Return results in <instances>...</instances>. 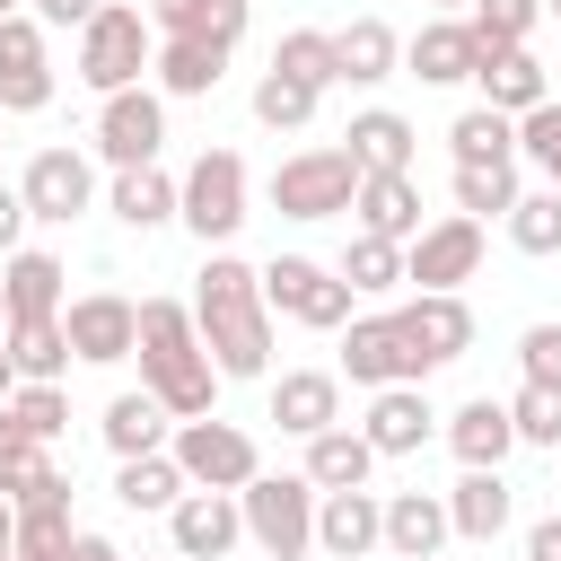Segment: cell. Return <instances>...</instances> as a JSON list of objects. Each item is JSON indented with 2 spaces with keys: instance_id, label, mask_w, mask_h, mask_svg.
<instances>
[{
  "instance_id": "obj_26",
  "label": "cell",
  "mask_w": 561,
  "mask_h": 561,
  "mask_svg": "<svg viewBox=\"0 0 561 561\" xmlns=\"http://www.w3.org/2000/svg\"><path fill=\"white\" fill-rule=\"evenodd\" d=\"M430 421H438V412L421 403V386H377V403H368V421H359V430H368V447H377V456H412V447L430 438Z\"/></svg>"
},
{
  "instance_id": "obj_55",
  "label": "cell",
  "mask_w": 561,
  "mask_h": 561,
  "mask_svg": "<svg viewBox=\"0 0 561 561\" xmlns=\"http://www.w3.org/2000/svg\"><path fill=\"white\" fill-rule=\"evenodd\" d=\"M430 9H473V0H430Z\"/></svg>"
},
{
  "instance_id": "obj_52",
  "label": "cell",
  "mask_w": 561,
  "mask_h": 561,
  "mask_svg": "<svg viewBox=\"0 0 561 561\" xmlns=\"http://www.w3.org/2000/svg\"><path fill=\"white\" fill-rule=\"evenodd\" d=\"M53 561H123V552H114V543H105V535H70V543H61V552H53Z\"/></svg>"
},
{
  "instance_id": "obj_21",
  "label": "cell",
  "mask_w": 561,
  "mask_h": 561,
  "mask_svg": "<svg viewBox=\"0 0 561 561\" xmlns=\"http://www.w3.org/2000/svg\"><path fill=\"white\" fill-rule=\"evenodd\" d=\"M70 535H79V526H70V473L53 465V473L18 500V561H53Z\"/></svg>"
},
{
  "instance_id": "obj_57",
  "label": "cell",
  "mask_w": 561,
  "mask_h": 561,
  "mask_svg": "<svg viewBox=\"0 0 561 561\" xmlns=\"http://www.w3.org/2000/svg\"><path fill=\"white\" fill-rule=\"evenodd\" d=\"M543 18H561V0H543Z\"/></svg>"
},
{
  "instance_id": "obj_31",
  "label": "cell",
  "mask_w": 561,
  "mask_h": 561,
  "mask_svg": "<svg viewBox=\"0 0 561 561\" xmlns=\"http://www.w3.org/2000/svg\"><path fill=\"white\" fill-rule=\"evenodd\" d=\"M447 447H456V465H500V456L517 447V421H508V403L473 394L465 412H447Z\"/></svg>"
},
{
  "instance_id": "obj_10",
  "label": "cell",
  "mask_w": 561,
  "mask_h": 561,
  "mask_svg": "<svg viewBox=\"0 0 561 561\" xmlns=\"http://www.w3.org/2000/svg\"><path fill=\"white\" fill-rule=\"evenodd\" d=\"M473 272H482V219L473 210H447L403 245V280L412 289H465Z\"/></svg>"
},
{
  "instance_id": "obj_46",
  "label": "cell",
  "mask_w": 561,
  "mask_h": 561,
  "mask_svg": "<svg viewBox=\"0 0 561 561\" xmlns=\"http://www.w3.org/2000/svg\"><path fill=\"white\" fill-rule=\"evenodd\" d=\"M517 158H535L543 184L561 193V105H552V96H543L535 114H517Z\"/></svg>"
},
{
  "instance_id": "obj_7",
  "label": "cell",
  "mask_w": 561,
  "mask_h": 561,
  "mask_svg": "<svg viewBox=\"0 0 561 561\" xmlns=\"http://www.w3.org/2000/svg\"><path fill=\"white\" fill-rule=\"evenodd\" d=\"M167 456L184 465V482H193V491H245V482L263 473V447H254L237 421H219V412L175 421V447H167Z\"/></svg>"
},
{
  "instance_id": "obj_22",
  "label": "cell",
  "mask_w": 561,
  "mask_h": 561,
  "mask_svg": "<svg viewBox=\"0 0 561 561\" xmlns=\"http://www.w3.org/2000/svg\"><path fill=\"white\" fill-rule=\"evenodd\" d=\"M473 88H482V105H500V114H535V105L552 96V70H543L526 44H508V53H482Z\"/></svg>"
},
{
  "instance_id": "obj_1",
  "label": "cell",
  "mask_w": 561,
  "mask_h": 561,
  "mask_svg": "<svg viewBox=\"0 0 561 561\" xmlns=\"http://www.w3.org/2000/svg\"><path fill=\"white\" fill-rule=\"evenodd\" d=\"M193 324H202V351L219 359V377H263L272 368V298H263V272H245L237 254L202 263Z\"/></svg>"
},
{
  "instance_id": "obj_51",
  "label": "cell",
  "mask_w": 561,
  "mask_h": 561,
  "mask_svg": "<svg viewBox=\"0 0 561 561\" xmlns=\"http://www.w3.org/2000/svg\"><path fill=\"white\" fill-rule=\"evenodd\" d=\"M526 561H561V517H535V535H526Z\"/></svg>"
},
{
  "instance_id": "obj_37",
  "label": "cell",
  "mask_w": 561,
  "mask_h": 561,
  "mask_svg": "<svg viewBox=\"0 0 561 561\" xmlns=\"http://www.w3.org/2000/svg\"><path fill=\"white\" fill-rule=\"evenodd\" d=\"M175 202H184V184L158 175V167H123V175H114V219H123V228H167Z\"/></svg>"
},
{
  "instance_id": "obj_32",
  "label": "cell",
  "mask_w": 561,
  "mask_h": 561,
  "mask_svg": "<svg viewBox=\"0 0 561 561\" xmlns=\"http://www.w3.org/2000/svg\"><path fill=\"white\" fill-rule=\"evenodd\" d=\"M245 9H254V0H149V26H158V35H202V44H228V53H237Z\"/></svg>"
},
{
  "instance_id": "obj_24",
  "label": "cell",
  "mask_w": 561,
  "mask_h": 561,
  "mask_svg": "<svg viewBox=\"0 0 561 561\" xmlns=\"http://www.w3.org/2000/svg\"><path fill=\"white\" fill-rule=\"evenodd\" d=\"M158 96H210L228 79V44H202V35H158Z\"/></svg>"
},
{
  "instance_id": "obj_47",
  "label": "cell",
  "mask_w": 561,
  "mask_h": 561,
  "mask_svg": "<svg viewBox=\"0 0 561 561\" xmlns=\"http://www.w3.org/2000/svg\"><path fill=\"white\" fill-rule=\"evenodd\" d=\"M9 412H18V421H26L35 438H44V447H53L61 430H70V394H61V386H35V377H26L18 394H9Z\"/></svg>"
},
{
  "instance_id": "obj_20",
  "label": "cell",
  "mask_w": 561,
  "mask_h": 561,
  "mask_svg": "<svg viewBox=\"0 0 561 561\" xmlns=\"http://www.w3.org/2000/svg\"><path fill=\"white\" fill-rule=\"evenodd\" d=\"M272 421H280L289 438L333 430V421H342V377H333V368H289V377L272 386Z\"/></svg>"
},
{
  "instance_id": "obj_4",
  "label": "cell",
  "mask_w": 561,
  "mask_h": 561,
  "mask_svg": "<svg viewBox=\"0 0 561 561\" xmlns=\"http://www.w3.org/2000/svg\"><path fill=\"white\" fill-rule=\"evenodd\" d=\"M158 61V26H149V9H123V0H105L88 26H79V79L96 88V96H114V88H140V70Z\"/></svg>"
},
{
  "instance_id": "obj_23",
  "label": "cell",
  "mask_w": 561,
  "mask_h": 561,
  "mask_svg": "<svg viewBox=\"0 0 561 561\" xmlns=\"http://www.w3.org/2000/svg\"><path fill=\"white\" fill-rule=\"evenodd\" d=\"M447 535H456L447 526V491H394L386 500V552L394 561H430Z\"/></svg>"
},
{
  "instance_id": "obj_42",
  "label": "cell",
  "mask_w": 561,
  "mask_h": 561,
  "mask_svg": "<svg viewBox=\"0 0 561 561\" xmlns=\"http://www.w3.org/2000/svg\"><path fill=\"white\" fill-rule=\"evenodd\" d=\"M508 245H517V254H561V193H552V184H543V193H517Z\"/></svg>"
},
{
  "instance_id": "obj_33",
  "label": "cell",
  "mask_w": 561,
  "mask_h": 561,
  "mask_svg": "<svg viewBox=\"0 0 561 561\" xmlns=\"http://www.w3.org/2000/svg\"><path fill=\"white\" fill-rule=\"evenodd\" d=\"M351 158L368 167V175H403L412 167V123L394 114V105H368V114H351Z\"/></svg>"
},
{
  "instance_id": "obj_13",
  "label": "cell",
  "mask_w": 561,
  "mask_h": 561,
  "mask_svg": "<svg viewBox=\"0 0 561 561\" xmlns=\"http://www.w3.org/2000/svg\"><path fill=\"white\" fill-rule=\"evenodd\" d=\"M61 324H70V351L96 359V368H114V359L140 351V307H131L123 289H88V298H70Z\"/></svg>"
},
{
  "instance_id": "obj_14",
  "label": "cell",
  "mask_w": 561,
  "mask_h": 561,
  "mask_svg": "<svg viewBox=\"0 0 561 561\" xmlns=\"http://www.w3.org/2000/svg\"><path fill=\"white\" fill-rule=\"evenodd\" d=\"M18 193H26V210H35L44 228H70V219L96 202V175H88L79 149H35L26 175H18Z\"/></svg>"
},
{
  "instance_id": "obj_15",
  "label": "cell",
  "mask_w": 561,
  "mask_h": 561,
  "mask_svg": "<svg viewBox=\"0 0 561 561\" xmlns=\"http://www.w3.org/2000/svg\"><path fill=\"white\" fill-rule=\"evenodd\" d=\"M167 535H175V561H219L245 543V508H237V491H184L167 508Z\"/></svg>"
},
{
  "instance_id": "obj_56",
  "label": "cell",
  "mask_w": 561,
  "mask_h": 561,
  "mask_svg": "<svg viewBox=\"0 0 561 561\" xmlns=\"http://www.w3.org/2000/svg\"><path fill=\"white\" fill-rule=\"evenodd\" d=\"M18 9H26V0H0V18H18Z\"/></svg>"
},
{
  "instance_id": "obj_53",
  "label": "cell",
  "mask_w": 561,
  "mask_h": 561,
  "mask_svg": "<svg viewBox=\"0 0 561 561\" xmlns=\"http://www.w3.org/2000/svg\"><path fill=\"white\" fill-rule=\"evenodd\" d=\"M0 552H18V500L0 491Z\"/></svg>"
},
{
  "instance_id": "obj_16",
  "label": "cell",
  "mask_w": 561,
  "mask_h": 561,
  "mask_svg": "<svg viewBox=\"0 0 561 561\" xmlns=\"http://www.w3.org/2000/svg\"><path fill=\"white\" fill-rule=\"evenodd\" d=\"M342 377L351 386H421V359H412V342H403L394 316H359L342 333Z\"/></svg>"
},
{
  "instance_id": "obj_9",
  "label": "cell",
  "mask_w": 561,
  "mask_h": 561,
  "mask_svg": "<svg viewBox=\"0 0 561 561\" xmlns=\"http://www.w3.org/2000/svg\"><path fill=\"white\" fill-rule=\"evenodd\" d=\"M167 149V96L158 88H114L96 105V158L123 175V167H158Z\"/></svg>"
},
{
  "instance_id": "obj_11",
  "label": "cell",
  "mask_w": 561,
  "mask_h": 561,
  "mask_svg": "<svg viewBox=\"0 0 561 561\" xmlns=\"http://www.w3.org/2000/svg\"><path fill=\"white\" fill-rule=\"evenodd\" d=\"M394 324H403V342H412L421 377L473 351V307H465L456 289H421V298H403V307H394Z\"/></svg>"
},
{
  "instance_id": "obj_54",
  "label": "cell",
  "mask_w": 561,
  "mask_h": 561,
  "mask_svg": "<svg viewBox=\"0 0 561 561\" xmlns=\"http://www.w3.org/2000/svg\"><path fill=\"white\" fill-rule=\"evenodd\" d=\"M18 386H26V377H18V359H9V342H0V403H9Z\"/></svg>"
},
{
  "instance_id": "obj_27",
  "label": "cell",
  "mask_w": 561,
  "mask_h": 561,
  "mask_svg": "<svg viewBox=\"0 0 561 561\" xmlns=\"http://www.w3.org/2000/svg\"><path fill=\"white\" fill-rule=\"evenodd\" d=\"M368 473H377L368 430H342V421H333V430H316V438H307V482H316V491H359Z\"/></svg>"
},
{
  "instance_id": "obj_29",
  "label": "cell",
  "mask_w": 561,
  "mask_h": 561,
  "mask_svg": "<svg viewBox=\"0 0 561 561\" xmlns=\"http://www.w3.org/2000/svg\"><path fill=\"white\" fill-rule=\"evenodd\" d=\"M333 61H342V79H351V88H377V79H394V70H403V44H394V26H386V18H351V26L333 35Z\"/></svg>"
},
{
  "instance_id": "obj_43",
  "label": "cell",
  "mask_w": 561,
  "mask_h": 561,
  "mask_svg": "<svg viewBox=\"0 0 561 561\" xmlns=\"http://www.w3.org/2000/svg\"><path fill=\"white\" fill-rule=\"evenodd\" d=\"M535 18H543V0H473V44L482 53H508V44H526L535 35Z\"/></svg>"
},
{
  "instance_id": "obj_41",
  "label": "cell",
  "mask_w": 561,
  "mask_h": 561,
  "mask_svg": "<svg viewBox=\"0 0 561 561\" xmlns=\"http://www.w3.org/2000/svg\"><path fill=\"white\" fill-rule=\"evenodd\" d=\"M333 272H342L351 289H403V245H394V237H368V228H359V237L342 245V263H333Z\"/></svg>"
},
{
  "instance_id": "obj_50",
  "label": "cell",
  "mask_w": 561,
  "mask_h": 561,
  "mask_svg": "<svg viewBox=\"0 0 561 561\" xmlns=\"http://www.w3.org/2000/svg\"><path fill=\"white\" fill-rule=\"evenodd\" d=\"M26 9H35L44 26H88V18L105 9V0H26Z\"/></svg>"
},
{
  "instance_id": "obj_36",
  "label": "cell",
  "mask_w": 561,
  "mask_h": 561,
  "mask_svg": "<svg viewBox=\"0 0 561 561\" xmlns=\"http://www.w3.org/2000/svg\"><path fill=\"white\" fill-rule=\"evenodd\" d=\"M456 167H517V114H500V105H473V114H456Z\"/></svg>"
},
{
  "instance_id": "obj_34",
  "label": "cell",
  "mask_w": 561,
  "mask_h": 561,
  "mask_svg": "<svg viewBox=\"0 0 561 561\" xmlns=\"http://www.w3.org/2000/svg\"><path fill=\"white\" fill-rule=\"evenodd\" d=\"M184 491H193V482H184V465H175L167 447H158V456H123V473H114V500L140 508V517H167Z\"/></svg>"
},
{
  "instance_id": "obj_8",
  "label": "cell",
  "mask_w": 561,
  "mask_h": 561,
  "mask_svg": "<svg viewBox=\"0 0 561 561\" xmlns=\"http://www.w3.org/2000/svg\"><path fill=\"white\" fill-rule=\"evenodd\" d=\"M175 219H184L202 245L237 237V228H245V158H237V149H202V158L184 167V202H175Z\"/></svg>"
},
{
  "instance_id": "obj_17",
  "label": "cell",
  "mask_w": 561,
  "mask_h": 561,
  "mask_svg": "<svg viewBox=\"0 0 561 561\" xmlns=\"http://www.w3.org/2000/svg\"><path fill=\"white\" fill-rule=\"evenodd\" d=\"M386 543V500L359 482V491H324L316 500V552H333V561H359V552H377Z\"/></svg>"
},
{
  "instance_id": "obj_6",
  "label": "cell",
  "mask_w": 561,
  "mask_h": 561,
  "mask_svg": "<svg viewBox=\"0 0 561 561\" xmlns=\"http://www.w3.org/2000/svg\"><path fill=\"white\" fill-rule=\"evenodd\" d=\"M263 298H272V316H289V324H307V333H333V324H351V280L333 272V263H307V254H272L263 263Z\"/></svg>"
},
{
  "instance_id": "obj_19",
  "label": "cell",
  "mask_w": 561,
  "mask_h": 561,
  "mask_svg": "<svg viewBox=\"0 0 561 561\" xmlns=\"http://www.w3.org/2000/svg\"><path fill=\"white\" fill-rule=\"evenodd\" d=\"M0 307H9V324H18V316H61V307H70V272H61V254L18 245L9 272H0Z\"/></svg>"
},
{
  "instance_id": "obj_35",
  "label": "cell",
  "mask_w": 561,
  "mask_h": 561,
  "mask_svg": "<svg viewBox=\"0 0 561 561\" xmlns=\"http://www.w3.org/2000/svg\"><path fill=\"white\" fill-rule=\"evenodd\" d=\"M167 421H175V412H167L149 386H140V394H114V403H105V447H114V456H158V447H167Z\"/></svg>"
},
{
  "instance_id": "obj_58",
  "label": "cell",
  "mask_w": 561,
  "mask_h": 561,
  "mask_svg": "<svg viewBox=\"0 0 561 561\" xmlns=\"http://www.w3.org/2000/svg\"><path fill=\"white\" fill-rule=\"evenodd\" d=\"M0 333H9V307H0Z\"/></svg>"
},
{
  "instance_id": "obj_18",
  "label": "cell",
  "mask_w": 561,
  "mask_h": 561,
  "mask_svg": "<svg viewBox=\"0 0 561 561\" xmlns=\"http://www.w3.org/2000/svg\"><path fill=\"white\" fill-rule=\"evenodd\" d=\"M403 70H412L421 88H456V79H473V70H482V44H473V26H465V18H430V26L403 44Z\"/></svg>"
},
{
  "instance_id": "obj_59",
  "label": "cell",
  "mask_w": 561,
  "mask_h": 561,
  "mask_svg": "<svg viewBox=\"0 0 561 561\" xmlns=\"http://www.w3.org/2000/svg\"><path fill=\"white\" fill-rule=\"evenodd\" d=\"M0 561H18V552H0Z\"/></svg>"
},
{
  "instance_id": "obj_3",
  "label": "cell",
  "mask_w": 561,
  "mask_h": 561,
  "mask_svg": "<svg viewBox=\"0 0 561 561\" xmlns=\"http://www.w3.org/2000/svg\"><path fill=\"white\" fill-rule=\"evenodd\" d=\"M316 482L307 473H254L245 491H237V508H245V543L263 552V561H307L316 552Z\"/></svg>"
},
{
  "instance_id": "obj_25",
  "label": "cell",
  "mask_w": 561,
  "mask_h": 561,
  "mask_svg": "<svg viewBox=\"0 0 561 561\" xmlns=\"http://www.w3.org/2000/svg\"><path fill=\"white\" fill-rule=\"evenodd\" d=\"M359 228L368 237H394V245H412L421 237V184H412V167L403 175H359Z\"/></svg>"
},
{
  "instance_id": "obj_38",
  "label": "cell",
  "mask_w": 561,
  "mask_h": 561,
  "mask_svg": "<svg viewBox=\"0 0 561 561\" xmlns=\"http://www.w3.org/2000/svg\"><path fill=\"white\" fill-rule=\"evenodd\" d=\"M44 473H53L44 438H35V430H26V421H18L9 403H0V491H9V500H26V491H35Z\"/></svg>"
},
{
  "instance_id": "obj_5",
  "label": "cell",
  "mask_w": 561,
  "mask_h": 561,
  "mask_svg": "<svg viewBox=\"0 0 561 561\" xmlns=\"http://www.w3.org/2000/svg\"><path fill=\"white\" fill-rule=\"evenodd\" d=\"M359 158H351V140L342 149H298V158H280L272 167V210L280 219H342L351 202H359Z\"/></svg>"
},
{
  "instance_id": "obj_39",
  "label": "cell",
  "mask_w": 561,
  "mask_h": 561,
  "mask_svg": "<svg viewBox=\"0 0 561 561\" xmlns=\"http://www.w3.org/2000/svg\"><path fill=\"white\" fill-rule=\"evenodd\" d=\"M272 70H289V79H307V88H333V79H342V61H333V35H324V26H289V35L272 44Z\"/></svg>"
},
{
  "instance_id": "obj_48",
  "label": "cell",
  "mask_w": 561,
  "mask_h": 561,
  "mask_svg": "<svg viewBox=\"0 0 561 561\" xmlns=\"http://www.w3.org/2000/svg\"><path fill=\"white\" fill-rule=\"evenodd\" d=\"M517 368H526L535 386H561V324H526V333H517Z\"/></svg>"
},
{
  "instance_id": "obj_49",
  "label": "cell",
  "mask_w": 561,
  "mask_h": 561,
  "mask_svg": "<svg viewBox=\"0 0 561 561\" xmlns=\"http://www.w3.org/2000/svg\"><path fill=\"white\" fill-rule=\"evenodd\" d=\"M26 219H35V210H26V193H18V184H0V254H18Z\"/></svg>"
},
{
  "instance_id": "obj_40",
  "label": "cell",
  "mask_w": 561,
  "mask_h": 561,
  "mask_svg": "<svg viewBox=\"0 0 561 561\" xmlns=\"http://www.w3.org/2000/svg\"><path fill=\"white\" fill-rule=\"evenodd\" d=\"M316 96H324V88H307V79H289V70H263V79H254V123L298 131V123H316Z\"/></svg>"
},
{
  "instance_id": "obj_44",
  "label": "cell",
  "mask_w": 561,
  "mask_h": 561,
  "mask_svg": "<svg viewBox=\"0 0 561 561\" xmlns=\"http://www.w3.org/2000/svg\"><path fill=\"white\" fill-rule=\"evenodd\" d=\"M456 210L508 219V210H517V167H456Z\"/></svg>"
},
{
  "instance_id": "obj_30",
  "label": "cell",
  "mask_w": 561,
  "mask_h": 561,
  "mask_svg": "<svg viewBox=\"0 0 561 561\" xmlns=\"http://www.w3.org/2000/svg\"><path fill=\"white\" fill-rule=\"evenodd\" d=\"M0 342H9L18 377H35V386H61V368L79 359V351H70V324H61V316H18V324H9Z\"/></svg>"
},
{
  "instance_id": "obj_2",
  "label": "cell",
  "mask_w": 561,
  "mask_h": 561,
  "mask_svg": "<svg viewBox=\"0 0 561 561\" xmlns=\"http://www.w3.org/2000/svg\"><path fill=\"white\" fill-rule=\"evenodd\" d=\"M140 386H149L175 421H202V412L219 403V359L202 351L193 307H175V298H140Z\"/></svg>"
},
{
  "instance_id": "obj_28",
  "label": "cell",
  "mask_w": 561,
  "mask_h": 561,
  "mask_svg": "<svg viewBox=\"0 0 561 561\" xmlns=\"http://www.w3.org/2000/svg\"><path fill=\"white\" fill-rule=\"evenodd\" d=\"M447 526H456L465 543H491V535L508 526V482H500V465H465V482L447 491Z\"/></svg>"
},
{
  "instance_id": "obj_45",
  "label": "cell",
  "mask_w": 561,
  "mask_h": 561,
  "mask_svg": "<svg viewBox=\"0 0 561 561\" xmlns=\"http://www.w3.org/2000/svg\"><path fill=\"white\" fill-rule=\"evenodd\" d=\"M508 421H517L526 447H561V386H535V377H526V386L508 394Z\"/></svg>"
},
{
  "instance_id": "obj_12",
  "label": "cell",
  "mask_w": 561,
  "mask_h": 561,
  "mask_svg": "<svg viewBox=\"0 0 561 561\" xmlns=\"http://www.w3.org/2000/svg\"><path fill=\"white\" fill-rule=\"evenodd\" d=\"M53 105V61H44V18L18 9L0 18V114H44Z\"/></svg>"
}]
</instances>
